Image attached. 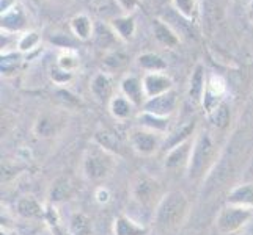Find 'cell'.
I'll list each match as a JSON object with an SVG mask.
<instances>
[{"label": "cell", "instance_id": "obj_31", "mask_svg": "<svg viewBox=\"0 0 253 235\" xmlns=\"http://www.w3.org/2000/svg\"><path fill=\"white\" fill-rule=\"evenodd\" d=\"M174 11L187 21H194L198 14V0H171Z\"/></svg>", "mask_w": 253, "mask_h": 235}, {"label": "cell", "instance_id": "obj_25", "mask_svg": "<svg viewBox=\"0 0 253 235\" xmlns=\"http://www.w3.org/2000/svg\"><path fill=\"white\" fill-rule=\"evenodd\" d=\"M68 234L69 235H91L93 221L88 215L82 212H76L68 220Z\"/></svg>", "mask_w": 253, "mask_h": 235}, {"label": "cell", "instance_id": "obj_7", "mask_svg": "<svg viewBox=\"0 0 253 235\" xmlns=\"http://www.w3.org/2000/svg\"><path fill=\"white\" fill-rule=\"evenodd\" d=\"M178 105H179V94L174 90H171L169 93L156 96V98L146 99L142 110L162 118H170L178 110Z\"/></svg>", "mask_w": 253, "mask_h": 235}, {"label": "cell", "instance_id": "obj_10", "mask_svg": "<svg viewBox=\"0 0 253 235\" xmlns=\"http://www.w3.org/2000/svg\"><path fill=\"white\" fill-rule=\"evenodd\" d=\"M194 140L195 138H192V140L167 151V154L164 157V168L170 171L179 169V168L187 169L190 154H192V149H194Z\"/></svg>", "mask_w": 253, "mask_h": 235}, {"label": "cell", "instance_id": "obj_39", "mask_svg": "<svg viewBox=\"0 0 253 235\" xmlns=\"http://www.w3.org/2000/svg\"><path fill=\"white\" fill-rule=\"evenodd\" d=\"M247 17H249V21L253 25V0L249 3V6H247Z\"/></svg>", "mask_w": 253, "mask_h": 235}, {"label": "cell", "instance_id": "obj_2", "mask_svg": "<svg viewBox=\"0 0 253 235\" xmlns=\"http://www.w3.org/2000/svg\"><path fill=\"white\" fill-rule=\"evenodd\" d=\"M217 160V144L209 132H200L194 140V149L187 165V179L198 182L208 176Z\"/></svg>", "mask_w": 253, "mask_h": 235}, {"label": "cell", "instance_id": "obj_19", "mask_svg": "<svg viewBox=\"0 0 253 235\" xmlns=\"http://www.w3.org/2000/svg\"><path fill=\"white\" fill-rule=\"evenodd\" d=\"M110 27L113 32H115V34L118 36L120 41L129 42V41H132L135 36L137 22H135L132 14H123V16L115 17V19H112Z\"/></svg>", "mask_w": 253, "mask_h": 235}, {"label": "cell", "instance_id": "obj_6", "mask_svg": "<svg viewBox=\"0 0 253 235\" xmlns=\"http://www.w3.org/2000/svg\"><path fill=\"white\" fill-rule=\"evenodd\" d=\"M252 218H253V210H250V208H242V207L226 204L219 212V215H217L215 228L222 235H231L239 232L242 228H246Z\"/></svg>", "mask_w": 253, "mask_h": 235}, {"label": "cell", "instance_id": "obj_34", "mask_svg": "<svg viewBox=\"0 0 253 235\" xmlns=\"http://www.w3.org/2000/svg\"><path fill=\"white\" fill-rule=\"evenodd\" d=\"M58 99L62 101L66 107H73V105H81V99H77V96H74L73 93H69L68 90L62 88L57 91Z\"/></svg>", "mask_w": 253, "mask_h": 235}, {"label": "cell", "instance_id": "obj_37", "mask_svg": "<svg viewBox=\"0 0 253 235\" xmlns=\"http://www.w3.org/2000/svg\"><path fill=\"white\" fill-rule=\"evenodd\" d=\"M94 198L99 204H107L110 201V191L106 187H98L94 191Z\"/></svg>", "mask_w": 253, "mask_h": 235}, {"label": "cell", "instance_id": "obj_36", "mask_svg": "<svg viewBox=\"0 0 253 235\" xmlns=\"http://www.w3.org/2000/svg\"><path fill=\"white\" fill-rule=\"evenodd\" d=\"M115 2L125 14H132L140 6V0H115Z\"/></svg>", "mask_w": 253, "mask_h": 235}, {"label": "cell", "instance_id": "obj_5", "mask_svg": "<svg viewBox=\"0 0 253 235\" xmlns=\"http://www.w3.org/2000/svg\"><path fill=\"white\" fill-rule=\"evenodd\" d=\"M164 135L151 132V130L143 129L140 126L129 129L127 132V143L130 149L142 157L154 155L164 146Z\"/></svg>", "mask_w": 253, "mask_h": 235}, {"label": "cell", "instance_id": "obj_21", "mask_svg": "<svg viewBox=\"0 0 253 235\" xmlns=\"http://www.w3.org/2000/svg\"><path fill=\"white\" fill-rule=\"evenodd\" d=\"M113 235H148V228L126 215H118L113 220Z\"/></svg>", "mask_w": 253, "mask_h": 235}, {"label": "cell", "instance_id": "obj_27", "mask_svg": "<svg viewBox=\"0 0 253 235\" xmlns=\"http://www.w3.org/2000/svg\"><path fill=\"white\" fill-rule=\"evenodd\" d=\"M69 196H71V185H69V180L66 177H58L52 182L49 190V199L52 204L63 202Z\"/></svg>", "mask_w": 253, "mask_h": 235}, {"label": "cell", "instance_id": "obj_16", "mask_svg": "<svg viewBox=\"0 0 253 235\" xmlns=\"http://www.w3.org/2000/svg\"><path fill=\"white\" fill-rule=\"evenodd\" d=\"M195 130H197V121L195 119H190V121H187V123L182 124L181 127H178L176 130H173V132L165 136V140H164L162 147L165 149V152L182 144V143L192 140L195 135Z\"/></svg>", "mask_w": 253, "mask_h": 235}, {"label": "cell", "instance_id": "obj_22", "mask_svg": "<svg viewBox=\"0 0 253 235\" xmlns=\"http://www.w3.org/2000/svg\"><path fill=\"white\" fill-rule=\"evenodd\" d=\"M69 27L74 36L79 41H88L94 36V24L90 16L86 14H76L71 21H69Z\"/></svg>", "mask_w": 253, "mask_h": 235}, {"label": "cell", "instance_id": "obj_12", "mask_svg": "<svg viewBox=\"0 0 253 235\" xmlns=\"http://www.w3.org/2000/svg\"><path fill=\"white\" fill-rule=\"evenodd\" d=\"M27 24H29V17L25 14L24 8L17 3L13 10L6 11L2 14V19H0V25H2V32L5 33H24L27 32Z\"/></svg>", "mask_w": 253, "mask_h": 235}, {"label": "cell", "instance_id": "obj_35", "mask_svg": "<svg viewBox=\"0 0 253 235\" xmlns=\"http://www.w3.org/2000/svg\"><path fill=\"white\" fill-rule=\"evenodd\" d=\"M50 77H52V80H54V83H57V85H66L73 80V74L62 71L60 67H57L55 71H52Z\"/></svg>", "mask_w": 253, "mask_h": 235}, {"label": "cell", "instance_id": "obj_9", "mask_svg": "<svg viewBox=\"0 0 253 235\" xmlns=\"http://www.w3.org/2000/svg\"><path fill=\"white\" fill-rule=\"evenodd\" d=\"M142 83L146 99H151L156 98V96H161L164 93L174 90L171 77L165 72H148L142 77Z\"/></svg>", "mask_w": 253, "mask_h": 235}, {"label": "cell", "instance_id": "obj_15", "mask_svg": "<svg viewBox=\"0 0 253 235\" xmlns=\"http://www.w3.org/2000/svg\"><path fill=\"white\" fill-rule=\"evenodd\" d=\"M153 33L156 41L159 42L161 46L167 47V49H174L179 46L181 38L176 30H173L170 25L162 21V19H154L153 21Z\"/></svg>", "mask_w": 253, "mask_h": 235}, {"label": "cell", "instance_id": "obj_33", "mask_svg": "<svg viewBox=\"0 0 253 235\" xmlns=\"http://www.w3.org/2000/svg\"><path fill=\"white\" fill-rule=\"evenodd\" d=\"M33 134L38 138H50L55 134V123L49 116H41L33 126Z\"/></svg>", "mask_w": 253, "mask_h": 235}, {"label": "cell", "instance_id": "obj_8", "mask_svg": "<svg viewBox=\"0 0 253 235\" xmlns=\"http://www.w3.org/2000/svg\"><path fill=\"white\" fill-rule=\"evenodd\" d=\"M226 93V82L225 78L220 75H211L208 78V83H206V91L203 94V99H202V107L206 113V116H209L211 113L223 103V96Z\"/></svg>", "mask_w": 253, "mask_h": 235}, {"label": "cell", "instance_id": "obj_20", "mask_svg": "<svg viewBox=\"0 0 253 235\" xmlns=\"http://www.w3.org/2000/svg\"><path fill=\"white\" fill-rule=\"evenodd\" d=\"M226 204L253 210V184H241L234 187L226 196Z\"/></svg>", "mask_w": 253, "mask_h": 235}, {"label": "cell", "instance_id": "obj_11", "mask_svg": "<svg viewBox=\"0 0 253 235\" xmlns=\"http://www.w3.org/2000/svg\"><path fill=\"white\" fill-rule=\"evenodd\" d=\"M90 91L94 99L102 103H109L115 96V83L109 72H98L90 82Z\"/></svg>", "mask_w": 253, "mask_h": 235}, {"label": "cell", "instance_id": "obj_26", "mask_svg": "<svg viewBox=\"0 0 253 235\" xmlns=\"http://www.w3.org/2000/svg\"><path fill=\"white\" fill-rule=\"evenodd\" d=\"M137 65L142 71H145V74H148V72H165V69H167L165 60L161 55L154 54V52H145V54L138 55Z\"/></svg>", "mask_w": 253, "mask_h": 235}, {"label": "cell", "instance_id": "obj_4", "mask_svg": "<svg viewBox=\"0 0 253 235\" xmlns=\"http://www.w3.org/2000/svg\"><path fill=\"white\" fill-rule=\"evenodd\" d=\"M129 193L138 205L145 208H156L165 195L161 182L145 172H138L137 176H134L129 187Z\"/></svg>", "mask_w": 253, "mask_h": 235}, {"label": "cell", "instance_id": "obj_14", "mask_svg": "<svg viewBox=\"0 0 253 235\" xmlns=\"http://www.w3.org/2000/svg\"><path fill=\"white\" fill-rule=\"evenodd\" d=\"M94 144L101 146L102 149H106L107 152L121 157L125 152V146L118 134H115L110 129H99L94 134Z\"/></svg>", "mask_w": 253, "mask_h": 235}, {"label": "cell", "instance_id": "obj_1", "mask_svg": "<svg viewBox=\"0 0 253 235\" xmlns=\"http://www.w3.org/2000/svg\"><path fill=\"white\" fill-rule=\"evenodd\" d=\"M189 212V198L182 191L173 190L165 193L154 208V221L164 231H176L186 223Z\"/></svg>", "mask_w": 253, "mask_h": 235}, {"label": "cell", "instance_id": "obj_24", "mask_svg": "<svg viewBox=\"0 0 253 235\" xmlns=\"http://www.w3.org/2000/svg\"><path fill=\"white\" fill-rule=\"evenodd\" d=\"M137 123L143 129H148V130H151V132L165 135L169 130L170 121H169V118H162V116L153 115V113H148V111L142 110L137 115Z\"/></svg>", "mask_w": 253, "mask_h": 235}, {"label": "cell", "instance_id": "obj_29", "mask_svg": "<svg viewBox=\"0 0 253 235\" xmlns=\"http://www.w3.org/2000/svg\"><path fill=\"white\" fill-rule=\"evenodd\" d=\"M40 42H41V34L37 30H27L17 39V52L29 54V52L35 50L40 46Z\"/></svg>", "mask_w": 253, "mask_h": 235}, {"label": "cell", "instance_id": "obj_38", "mask_svg": "<svg viewBox=\"0 0 253 235\" xmlns=\"http://www.w3.org/2000/svg\"><path fill=\"white\" fill-rule=\"evenodd\" d=\"M16 5H17V0H0V10H2V14L13 10Z\"/></svg>", "mask_w": 253, "mask_h": 235}, {"label": "cell", "instance_id": "obj_3", "mask_svg": "<svg viewBox=\"0 0 253 235\" xmlns=\"http://www.w3.org/2000/svg\"><path fill=\"white\" fill-rule=\"evenodd\" d=\"M117 167V155L107 152L98 144H91L82 159V172L85 179L101 182L110 177Z\"/></svg>", "mask_w": 253, "mask_h": 235}, {"label": "cell", "instance_id": "obj_18", "mask_svg": "<svg viewBox=\"0 0 253 235\" xmlns=\"http://www.w3.org/2000/svg\"><path fill=\"white\" fill-rule=\"evenodd\" d=\"M135 105L130 102L127 98H125L123 94L118 93L112 98V101L109 102V111L112 118L115 121H120V123H125V121L130 119L134 116L135 111Z\"/></svg>", "mask_w": 253, "mask_h": 235}, {"label": "cell", "instance_id": "obj_13", "mask_svg": "<svg viewBox=\"0 0 253 235\" xmlns=\"http://www.w3.org/2000/svg\"><path fill=\"white\" fill-rule=\"evenodd\" d=\"M120 93L132 102L135 107H143V103L146 102L142 78H138L137 75L130 74V75H126V77L121 78Z\"/></svg>", "mask_w": 253, "mask_h": 235}, {"label": "cell", "instance_id": "obj_17", "mask_svg": "<svg viewBox=\"0 0 253 235\" xmlns=\"http://www.w3.org/2000/svg\"><path fill=\"white\" fill-rule=\"evenodd\" d=\"M206 74H205V66L202 63H198L194 71H192L190 75V82H189V99L197 103V105H202V99H203V94L206 91Z\"/></svg>", "mask_w": 253, "mask_h": 235}, {"label": "cell", "instance_id": "obj_30", "mask_svg": "<svg viewBox=\"0 0 253 235\" xmlns=\"http://www.w3.org/2000/svg\"><path fill=\"white\" fill-rule=\"evenodd\" d=\"M79 63H81L79 55H77L73 49H63L57 58V67H60L62 71L71 72V74L79 67Z\"/></svg>", "mask_w": 253, "mask_h": 235}, {"label": "cell", "instance_id": "obj_23", "mask_svg": "<svg viewBox=\"0 0 253 235\" xmlns=\"http://www.w3.org/2000/svg\"><path fill=\"white\" fill-rule=\"evenodd\" d=\"M16 212L25 220H38L46 215L44 207H42L33 196H24L16 204Z\"/></svg>", "mask_w": 253, "mask_h": 235}, {"label": "cell", "instance_id": "obj_32", "mask_svg": "<svg viewBox=\"0 0 253 235\" xmlns=\"http://www.w3.org/2000/svg\"><path fill=\"white\" fill-rule=\"evenodd\" d=\"M208 119L211 121L212 126H215L217 129H226V127H228L230 121H231V111H230V107L226 105V102L220 103V105L208 116Z\"/></svg>", "mask_w": 253, "mask_h": 235}, {"label": "cell", "instance_id": "obj_28", "mask_svg": "<svg viewBox=\"0 0 253 235\" xmlns=\"http://www.w3.org/2000/svg\"><path fill=\"white\" fill-rule=\"evenodd\" d=\"M22 54L21 52H10V54L2 55V62H0V71H2L3 77H13L17 71H19L21 63H22Z\"/></svg>", "mask_w": 253, "mask_h": 235}]
</instances>
